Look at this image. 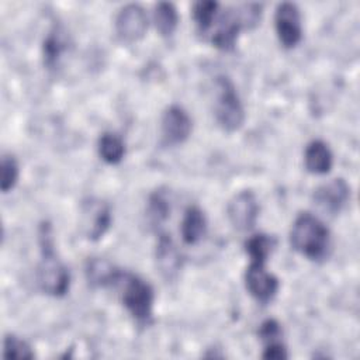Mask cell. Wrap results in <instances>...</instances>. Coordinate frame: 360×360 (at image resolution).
<instances>
[{
	"mask_svg": "<svg viewBox=\"0 0 360 360\" xmlns=\"http://www.w3.org/2000/svg\"><path fill=\"white\" fill-rule=\"evenodd\" d=\"M117 285H121V300L131 316L139 323H149L155 301L152 285L139 276L128 271H122Z\"/></svg>",
	"mask_w": 360,
	"mask_h": 360,
	"instance_id": "obj_3",
	"label": "cell"
},
{
	"mask_svg": "<svg viewBox=\"0 0 360 360\" xmlns=\"http://www.w3.org/2000/svg\"><path fill=\"white\" fill-rule=\"evenodd\" d=\"M274 27L280 44L284 48H294L302 37L301 14L294 3H281L276 8Z\"/></svg>",
	"mask_w": 360,
	"mask_h": 360,
	"instance_id": "obj_7",
	"label": "cell"
},
{
	"mask_svg": "<svg viewBox=\"0 0 360 360\" xmlns=\"http://www.w3.org/2000/svg\"><path fill=\"white\" fill-rule=\"evenodd\" d=\"M180 232L187 245H197L202 240L207 233V218L200 207L191 205L186 210L181 219Z\"/></svg>",
	"mask_w": 360,
	"mask_h": 360,
	"instance_id": "obj_15",
	"label": "cell"
},
{
	"mask_svg": "<svg viewBox=\"0 0 360 360\" xmlns=\"http://www.w3.org/2000/svg\"><path fill=\"white\" fill-rule=\"evenodd\" d=\"M148 30V17L139 4L124 6L115 17V31L122 41L135 42L143 38Z\"/></svg>",
	"mask_w": 360,
	"mask_h": 360,
	"instance_id": "obj_8",
	"label": "cell"
},
{
	"mask_svg": "<svg viewBox=\"0 0 360 360\" xmlns=\"http://www.w3.org/2000/svg\"><path fill=\"white\" fill-rule=\"evenodd\" d=\"M242 30H245V27L239 15L238 6L228 8L219 18L218 27L211 37V42L218 49L229 51L235 46L238 35Z\"/></svg>",
	"mask_w": 360,
	"mask_h": 360,
	"instance_id": "obj_12",
	"label": "cell"
},
{
	"mask_svg": "<svg viewBox=\"0 0 360 360\" xmlns=\"http://www.w3.org/2000/svg\"><path fill=\"white\" fill-rule=\"evenodd\" d=\"M35 354L31 349V346L21 338L15 335H6L4 338V349H3V357L4 359H32Z\"/></svg>",
	"mask_w": 360,
	"mask_h": 360,
	"instance_id": "obj_23",
	"label": "cell"
},
{
	"mask_svg": "<svg viewBox=\"0 0 360 360\" xmlns=\"http://www.w3.org/2000/svg\"><path fill=\"white\" fill-rule=\"evenodd\" d=\"M260 205L253 191L242 190L235 194L226 207L231 225L238 231H249L255 226L259 217Z\"/></svg>",
	"mask_w": 360,
	"mask_h": 360,
	"instance_id": "obj_6",
	"label": "cell"
},
{
	"mask_svg": "<svg viewBox=\"0 0 360 360\" xmlns=\"http://www.w3.org/2000/svg\"><path fill=\"white\" fill-rule=\"evenodd\" d=\"M259 338L263 343L281 339V326L276 319H266L259 328Z\"/></svg>",
	"mask_w": 360,
	"mask_h": 360,
	"instance_id": "obj_25",
	"label": "cell"
},
{
	"mask_svg": "<svg viewBox=\"0 0 360 360\" xmlns=\"http://www.w3.org/2000/svg\"><path fill=\"white\" fill-rule=\"evenodd\" d=\"M38 239L41 249V260L37 270L38 285L48 295L62 297L69 290L70 274L68 267L56 256L52 228L48 222L41 224Z\"/></svg>",
	"mask_w": 360,
	"mask_h": 360,
	"instance_id": "obj_1",
	"label": "cell"
},
{
	"mask_svg": "<svg viewBox=\"0 0 360 360\" xmlns=\"http://www.w3.org/2000/svg\"><path fill=\"white\" fill-rule=\"evenodd\" d=\"M162 138L166 145L183 143L191 134L190 115L180 105H170L162 115Z\"/></svg>",
	"mask_w": 360,
	"mask_h": 360,
	"instance_id": "obj_10",
	"label": "cell"
},
{
	"mask_svg": "<svg viewBox=\"0 0 360 360\" xmlns=\"http://www.w3.org/2000/svg\"><path fill=\"white\" fill-rule=\"evenodd\" d=\"M304 165L309 173H314V174L329 173L333 165V155L329 146L321 139H315L309 142L304 152Z\"/></svg>",
	"mask_w": 360,
	"mask_h": 360,
	"instance_id": "obj_14",
	"label": "cell"
},
{
	"mask_svg": "<svg viewBox=\"0 0 360 360\" xmlns=\"http://www.w3.org/2000/svg\"><path fill=\"white\" fill-rule=\"evenodd\" d=\"M215 118L219 127L226 132L238 131L245 122V108L238 91L226 76H218L215 80Z\"/></svg>",
	"mask_w": 360,
	"mask_h": 360,
	"instance_id": "obj_4",
	"label": "cell"
},
{
	"mask_svg": "<svg viewBox=\"0 0 360 360\" xmlns=\"http://www.w3.org/2000/svg\"><path fill=\"white\" fill-rule=\"evenodd\" d=\"M98 155L108 165H117L124 159L125 145L124 141L111 132H105L98 139Z\"/></svg>",
	"mask_w": 360,
	"mask_h": 360,
	"instance_id": "obj_19",
	"label": "cell"
},
{
	"mask_svg": "<svg viewBox=\"0 0 360 360\" xmlns=\"http://www.w3.org/2000/svg\"><path fill=\"white\" fill-rule=\"evenodd\" d=\"M276 248V239L266 233H256L245 242V252L250 260L266 262L273 249Z\"/></svg>",
	"mask_w": 360,
	"mask_h": 360,
	"instance_id": "obj_21",
	"label": "cell"
},
{
	"mask_svg": "<svg viewBox=\"0 0 360 360\" xmlns=\"http://www.w3.org/2000/svg\"><path fill=\"white\" fill-rule=\"evenodd\" d=\"M66 49H68V38L65 35V31L60 27H53L46 35V38L44 39V45H42L44 65L48 69H53Z\"/></svg>",
	"mask_w": 360,
	"mask_h": 360,
	"instance_id": "obj_17",
	"label": "cell"
},
{
	"mask_svg": "<svg viewBox=\"0 0 360 360\" xmlns=\"http://www.w3.org/2000/svg\"><path fill=\"white\" fill-rule=\"evenodd\" d=\"M218 7H219V4L217 1H211V0L194 3L193 18H194L200 32L208 31L210 27L214 24V18L217 15Z\"/></svg>",
	"mask_w": 360,
	"mask_h": 360,
	"instance_id": "obj_22",
	"label": "cell"
},
{
	"mask_svg": "<svg viewBox=\"0 0 360 360\" xmlns=\"http://www.w3.org/2000/svg\"><path fill=\"white\" fill-rule=\"evenodd\" d=\"M121 274L122 270H120L112 263L101 257L89 260L86 266V277L89 283L94 287L117 285Z\"/></svg>",
	"mask_w": 360,
	"mask_h": 360,
	"instance_id": "obj_16",
	"label": "cell"
},
{
	"mask_svg": "<svg viewBox=\"0 0 360 360\" xmlns=\"http://www.w3.org/2000/svg\"><path fill=\"white\" fill-rule=\"evenodd\" d=\"M263 359H271V360H283L288 357L287 353V347L285 345L281 342V339L277 340H271L264 343V349H263Z\"/></svg>",
	"mask_w": 360,
	"mask_h": 360,
	"instance_id": "obj_26",
	"label": "cell"
},
{
	"mask_svg": "<svg viewBox=\"0 0 360 360\" xmlns=\"http://www.w3.org/2000/svg\"><path fill=\"white\" fill-rule=\"evenodd\" d=\"M83 232L89 240H98L104 236L111 225L110 207L100 201L90 198L83 202Z\"/></svg>",
	"mask_w": 360,
	"mask_h": 360,
	"instance_id": "obj_9",
	"label": "cell"
},
{
	"mask_svg": "<svg viewBox=\"0 0 360 360\" xmlns=\"http://www.w3.org/2000/svg\"><path fill=\"white\" fill-rule=\"evenodd\" d=\"M20 174V167L11 155H4L1 158V180H0V187L3 193H8L10 190L14 188L17 184Z\"/></svg>",
	"mask_w": 360,
	"mask_h": 360,
	"instance_id": "obj_24",
	"label": "cell"
},
{
	"mask_svg": "<svg viewBox=\"0 0 360 360\" xmlns=\"http://www.w3.org/2000/svg\"><path fill=\"white\" fill-rule=\"evenodd\" d=\"M315 204L329 214H338L350 198V187L343 179H333L314 191Z\"/></svg>",
	"mask_w": 360,
	"mask_h": 360,
	"instance_id": "obj_11",
	"label": "cell"
},
{
	"mask_svg": "<svg viewBox=\"0 0 360 360\" xmlns=\"http://www.w3.org/2000/svg\"><path fill=\"white\" fill-rule=\"evenodd\" d=\"M290 243L294 250L311 260L325 259L330 245L326 225L311 212H301L291 228Z\"/></svg>",
	"mask_w": 360,
	"mask_h": 360,
	"instance_id": "obj_2",
	"label": "cell"
},
{
	"mask_svg": "<svg viewBox=\"0 0 360 360\" xmlns=\"http://www.w3.org/2000/svg\"><path fill=\"white\" fill-rule=\"evenodd\" d=\"M155 259H156V266L162 276L166 278L174 277L180 267H181V256L174 246L170 235L167 233H160L158 238L156 249H155Z\"/></svg>",
	"mask_w": 360,
	"mask_h": 360,
	"instance_id": "obj_13",
	"label": "cell"
},
{
	"mask_svg": "<svg viewBox=\"0 0 360 360\" xmlns=\"http://www.w3.org/2000/svg\"><path fill=\"white\" fill-rule=\"evenodd\" d=\"M153 21L162 37H170L179 24V14L174 4L169 1L158 3L153 11Z\"/></svg>",
	"mask_w": 360,
	"mask_h": 360,
	"instance_id": "obj_18",
	"label": "cell"
},
{
	"mask_svg": "<svg viewBox=\"0 0 360 360\" xmlns=\"http://www.w3.org/2000/svg\"><path fill=\"white\" fill-rule=\"evenodd\" d=\"M266 262L250 260L245 271V285L249 294L260 304L270 302L280 287L278 278L266 270Z\"/></svg>",
	"mask_w": 360,
	"mask_h": 360,
	"instance_id": "obj_5",
	"label": "cell"
},
{
	"mask_svg": "<svg viewBox=\"0 0 360 360\" xmlns=\"http://www.w3.org/2000/svg\"><path fill=\"white\" fill-rule=\"evenodd\" d=\"M148 215L152 224L159 225L166 221L170 215V195L169 190L158 188L149 195Z\"/></svg>",
	"mask_w": 360,
	"mask_h": 360,
	"instance_id": "obj_20",
	"label": "cell"
}]
</instances>
